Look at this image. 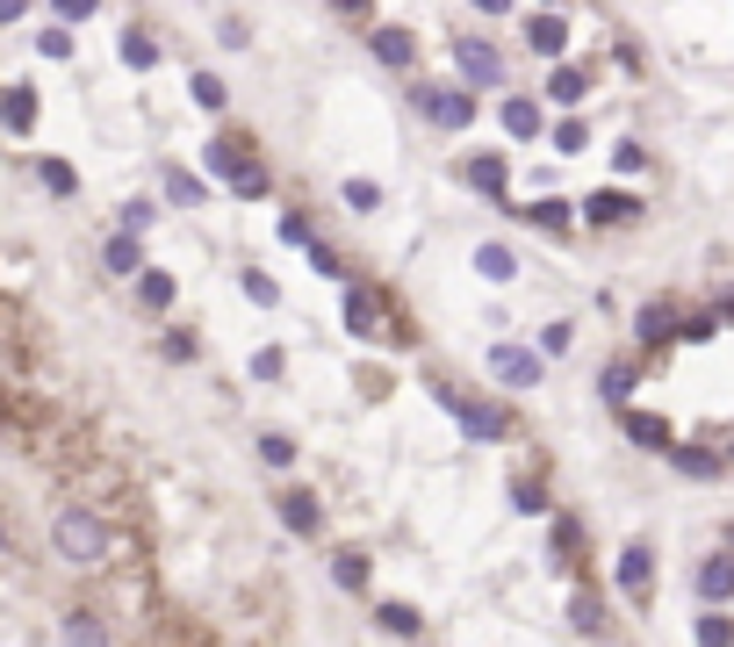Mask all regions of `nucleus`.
I'll return each instance as SVG.
<instances>
[{"mask_svg": "<svg viewBox=\"0 0 734 647\" xmlns=\"http://www.w3.org/2000/svg\"><path fill=\"white\" fill-rule=\"evenodd\" d=\"M51 547L66 554V561L95 568V561H109V526H101L95 511H58L51 518Z\"/></svg>", "mask_w": 734, "mask_h": 647, "instance_id": "1", "label": "nucleus"}, {"mask_svg": "<svg viewBox=\"0 0 734 647\" xmlns=\"http://www.w3.org/2000/svg\"><path fill=\"white\" fill-rule=\"evenodd\" d=\"M439 404H447L454 418H462L468 439H504V431H512V418H504L497 404H476V396H462V389H439Z\"/></svg>", "mask_w": 734, "mask_h": 647, "instance_id": "2", "label": "nucleus"}, {"mask_svg": "<svg viewBox=\"0 0 734 647\" xmlns=\"http://www.w3.org/2000/svg\"><path fill=\"white\" fill-rule=\"evenodd\" d=\"M410 101L439 122V130H468L476 122V94H447V87H410Z\"/></svg>", "mask_w": 734, "mask_h": 647, "instance_id": "3", "label": "nucleus"}, {"mask_svg": "<svg viewBox=\"0 0 734 647\" xmlns=\"http://www.w3.org/2000/svg\"><path fill=\"white\" fill-rule=\"evenodd\" d=\"M454 72H468V87H497V80H504L497 43H483V37H454Z\"/></svg>", "mask_w": 734, "mask_h": 647, "instance_id": "4", "label": "nucleus"}, {"mask_svg": "<svg viewBox=\"0 0 734 647\" xmlns=\"http://www.w3.org/2000/svg\"><path fill=\"white\" fill-rule=\"evenodd\" d=\"M547 352H533V346H497L489 352V367H497V381H512V389H533V381L547 375Z\"/></svg>", "mask_w": 734, "mask_h": 647, "instance_id": "5", "label": "nucleus"}, {"mask_svg": "<svg viewBox=\"0 0 734 647\" xmlns=\"http://www.w3.org/2000/svg\"><path fill=\"white\" fill-rule=\"evenodd\" d=\"M698 597H706V605H734V547L698 561Z\"/></svg>", "mask_w": 734, "mask_h": 647, "instance_id": "6", "label": "nucleus"}, {"mask_svg": "<svg viewBox=\"0 0 734 647\" xmlns=\"http://www.w3.org/2000/svg\"><path fill=\"white\" fill-rule=\"evenodd\" d=\"M0 122H8L14 137L37 130V87H0Z\"/></svg>", "mask_w": 734, "mask_h": 647, "instance_id": "7", "label": "nucleus"}, {"mask_svg": "<svg viewBox=\"0 0 734 647\" xmlns=\"http://www.w3.org/2000/svg\"><path fill=\"white\" fill-rule=\"evenodd\" d=\"M526 43H533L540 58H562V43H569V22H562L555 8H540V14L526 22Z\"/></svg>", "mask_w": 734, "mask_h": 647, "instance_id": "8", "label": "nucleus"}, {"mask_svg": "<svg viewBox=\"0 0 734 647\" xmlns=\"http://www.w3.org/2000/svg\"><path fill=\"white\" fill-rule=\"evenodd\" d=\"M648 583H655V554L634 539V547L619 554V590H626V597H648Z\"/></svg>", "mask_w": 734, "mask_h": 647, "instance_id": "9", "label": "nucleus"}, {"mask_svg": "<svg viewBox=\"0 0 734 647\" xmlns=\"http://www.w3.org/2000/svg\"><path fill=\"white\" fill-rule=\"evenodd\" d=\"M626 439H634V446H648V454H669V446H677V439H669V425L663 418H655V410H626Z\"/></svg>", "mask_w": 734, "mask_h": 647, "instance_id": "10", "label": "nucleus"}, {"mask_svg": "<svg viewBox=\"0 0 734 647\" xmlns=\"http://www.w3.org/2000/svg\"><path fill=\"white\" fill-rule=\"evenodd\" d=\"M462 173H468V188H483V202H512V195H504V159H497V151H483V159H468Z\"/></svg>", "mask_w": 734, "mask_h": 647, "instance_id": "11", "label": "nucleus"}, {"mask_svg": "<svg viewBox=\"0 0 734 647\" xmlns=\"http://www.w3.org/2000/svg\"><path fill=\"white\" fill-rule=\"evenodd\" d=\"M101 267H109V273H145V245H137V230H116V238L101 245Z\"/></svg>", "mask_w": 734, "mask_h": 647, "instance_id": "12", "label": "nucleus"}, {"mask_svg": "<svg viewBox=\"0 0 734 647\" xmlns=\"http://www.w3.org/2000/svg\"><path fill=\"white\" fill-rule=\"evenodd\" d=\"M281 518H288V532H317V526H325V511H317L310 489H281Z\"/></svg>", "mask_w": 734, "mask_h": 647, "instance_id": "13", "label": "nucleus"}, {"mask_svg": "<svg viewBox=\"0 0 734 647\" xmlns=\"http://www.w3.org/2000/svg\"><path fill=\"white\" fill-rule=\"evenodd\" d=\"M497 122H504V137H540V101L512 94V101L497 108Z\"/></svg>", "mask_w": 734, "mask_h": 647, "instance_id": "14", "label": "nucleus"}, {"mask_svg": "<svg viewBox=\"0 0 734 647\" xmlns=\"http://www.w3.org/2000/svg\"><path fill=\"white\" fill-rule=\"evenodd\" d=\"M669 460H677V475H692V482H713L721 475V454H706V446H669Z\"/></svg>", "mask_w": 734, "mask_h": 647, "instance_id": "15", "label": "nucleus"}, {"mask_svg": "<svg viewBox=\"0 0 734 647\" xmlns=\"http://www.w3.org/2000/svg\"><path fill=\"white\" fill-rule=\"evenodd\" d=\"M584 216L612 230V223H634V216H641V202H634V195H591V209H584Z\"/></svg>", "mask_w": 734, "mask_h": 647, "instance_id": "16", "label": "nucleus"}, {"mask_svg": "<svg viewBox=\"0 0 734 647\" xmlns=\"http://www.w3.org/2000/svg\"><path fill=\"white\" fill-rule=\"evenodd\" d=\"M591 94V80H584V72H576V66H555V72H547V101H562V108H576V101H584Z\"/></svg>", "mask_w": 734, "mask_h": 647, "instance_id": "17", "label": "nucleus"}, {"mask_svg": "<svg viewBox=\"0 0 734 647\" xmlns=\"http://www.w3.org/2000/svg\"><path fill=\"white\" fill-rule=\"evenodd\" d=\"M476 273H483V281H512L518 252H512V245H476Z\"/></svg>", "mask_w": 734, "mask_h": 647, "instance_id": "18", "label": "nucleus"}, {"mask_svg": "<svg viewBox=\"0 0 734 647\" xmlns=\"http://www.w3.org/2000/svg\"><path fill=\"white\" fill-rule=\"evenodd\" d=\"M410 51H418V43H410V29H375V58H381V66L404 72V66H410Z\"/></svg>", "mask_w": 734, "mask_h": 647, "instance_id": "19", "label": "nucleus"}, {"mask_svg": "<svg viewBox=\"0 0 734 647\" xmlns=\"http://www.w3.org/2000/svg\"><path fill=\"white\" fill-rule=\"evenodd\" d=\"M346 324H354L360 338H375V331H381V302L367 296V288H354V296H346Z\"/></svg>", "mask_w": 734, "mask_h": 647, "instance_id": "20", "label": "nucleus"}, {"mask_svg": "<svg viewBox=\"0 0 734 647\" xmlns=\"http://www.w3.org/2000/svg\"><path fill=\"white\" fill-rule=\"evenodd\" d=\"M166 202H173V209H195V202H202V180H195L188 166H166Z\"/></svg>", "mask_w": 734, "mask_h": 647, "instance_id": "21", "label": "nucleus"}, {"mask_svg": "<svg viewBox=\"0 0 734 647\" xmlns=\"http://www.w3.org/2000/svg\"><path fill=\"white\" fill-rule=\"evenodd\" d=\"M641 338H648V346H669V338H677V317H669V302H648V310H641Z\"/></svg>", "mask_w": 734, "mask_h": 647, "instance_id": "22", "label": "nucleus"}, {"mask_svg": "<svg viewBox=\"0 0 734 647\" xmlns=\"http://www.w3.org/2000/svg\"><path fill=\"white\" fill-rule=\"evenodd\" d=\"M598 396H605L612 410H626V396H634V367H626V360H612V367H605V381H598Z\"/></svg>", "mask_w": 734, "mask_h": 647, "instance_id": "23", "label": "nucleus"}, {"mask_svg": "<svg viewBox=\"0 0 734 647\" xmlns=\"http://www.w3.org/2000/svg\"><path fill=\"white\" fill-rule=\"evenodd\" d=\"M137 302L145 310H173V273H137Z\"/></svg>", "mask_w": 734, "mask_h": 647, "instance_id": "24", "label": "nucleus"}, {"mask_svg": "<svg viewBox=\"0 0 734 647\" xmlns=\"http://www.w3.org/2000/svg\"><path fill=\"white\" fill-rule=\"evenodd\" d=\"M37 180H43L51 195H80V173H72L66 159H37Z\"/></svg>", "mask_w": 734, "mask_h": 647, "instance_id": "25", "label": "nucleus"}, {"mask_svg": "<svg viewBox=\"0 0 734 647\" xmlns=\"http://www.w3.org/2000/svg\"><path fill=\"white\" fill-rule=\"evenodd\" d=\"M122 66H137V72H145V66H159V43H151L145 29H122Z\"/></svg>", "mask_w": 734, "mask_h": 647, "instance_id": "26", "label": "nucleus"}, {"mask_svg": "<svg viewBox=\"0 0 734 647\" xmlns=\"http://www.w3.org/2000/svg\"><path fill=\"white\" fill-rule=\"evenodd\" d=\"M584 137H591L584 122H576V116H562V122H555V137H547V145H555L562 159H576V151H584Z\"/></svg>", "mask_w": 734, "mask_h": 647, "instance_id": "27", "label": "nucleus"}, {"mask_svg": "<svg viewBox=\"0 0 734 647\" xmlns=\"http://www.w3.org/2000/svg\"><path fill=\"white\" fill-rule=\"evenodd\" d=\"M375 619H381V634H418V626H425V619H418L410 605H381Z\"/></svg>", "mask_w": 734, "mask_h": 647, "instance_id": "28", "label": "nucleus"}, {"mask_svg": "<svg viewBox=\"0 0 734 647\" xmlns=\"http://www.w3.org/2000/svg\"><path fill=\"white\" fill-rule=\"evenodd\" d=\"M698 640H706V647H734V619H727V611H706V619H698Z\"/></svg>", "mask_w": 734, "mask_h": 647, "instance_id": "29", "label": "nucleus"}, {"mask_svg": "<svg viewBox=\"0 0 734 647\" xmlns=\"http://www.w3.org/2000/svg\"><path fill=\"white\" fill-rule=\"evenodd\" d=\"M569 626H576V634H605V605L576 597V605H569Z\"/></svg>", "mask_w": 734, "mask_h": 647, "instance_id": "30", "label": "nucleus"}, {"mask_svg": "<svg viewBox=\"0 0 734 647\" xmlns=\"http://www.w3.org/2000/svg\"><path fill=\"white\" fill-rule=\"evenodd\" d=\"M331 576H339L346 590H360V583H367V554H354V547H346L339 561H331Z\"/></svg>", "mask_w": 734, "mask_h": 647, "instance_id": "31", "label": "nucleus"}, {"mask_svg": "<svg viewBox=\"0 0 734 647\" xmlns=\"http://www.w3.org/2000/svg\"><path fill=\"white\" fill-rule=\"evenodd\" d=\"M281 367H288V352H281V346L252 352V375H259V381H281Z\"/></svg>", "mask_w": 734, "mask_h": 647, "instance_id": "32", "label": "nucleus"}, {"mask_svg": "<svg viewBox=\"0 0 734 647\" xmlns=\"http://www.w3.org/2000/svg\"><path fill=\"white\" fill-rule=\"evenodd\" d=\"M195 101H202V108H224L231 94H224V80H217V72H195Z\"/></svg>", "mask_w": 734, "mask_h": 647, "instance_id": "33", "label": "nucleus"}, {"mask_svg": "<svg viewBox=\"0 0 734 647\" xmlns=\"http://www.w3.org/2000/svg\"><path fill=\"white\" fill-rule=\"evenodd\" d=\"M375 202H381V188H375V180H346V209H360V216H367Z\"/></svg>", "mask_w": 734, "mask_h": 647, "instance_id": "34", "label": "nucleus"}, {"mask_svg": "<svg viewBox=\"0 0 734 647\" xmlns=\"http://www.w3.org/2000/svg\"><path fill=\"white\" fill-rule=\"evenodd\" d=\"M66 640H109V626L87 619V611H72V619H66Z\"/></svg>", "mask_w": 734, "mask_h": 647, "instance_id": "35", "label": "nucleus"}, {"mask_svg": "<svg viewBox=\"0 0 734 647\" xmlns=\"http://www.w3.org/2000/svg\"><path fill=\"white\" fill-rule=\"evenodd\" d=\"M245 296H252V302H259V310H274V302H281V288H274V281H267V273H245Z\"/></svg>", "mask_w": 734, "mask_h": 647, "instance_id": "36", "label": "nucleus"}, {"mask_svg": "<svg viewBox=\"0 0 734 647\" xmlns=\"http://www.w3.org/2000/svg\"><path fill=\"white\" fill-rule=\"evenodd\" d=\"M259 460H274V468H288V460H296V446H288L281 431H267V439H259Z\"/></svg>", "mask_w": 734, "mask_h": 647, "instance_id": "37", "label": "nucleus"}, {"mask_svg": "<svg viewBox=\"0 0 734 647\" xmlns=\"http://www.w3.org/2000/svg\"><path fill=\"white\" fill-rule=\"evenodd\" d=\"M569 338H576L569 324H547V331H540V352H547V360H555V352H569Z\"/></svg>", "mask_w": 734, "mask_h": 647, "instance_id": "38", "label": "nucleus"}, {"mask_svg": "<svg viewBox=\"0 0 734 647\" xmlns=\"http://www.w3.org/2000/svg\"><path fill=\"white\" fill-rule=\"evenodd\" d=\"M512 504H518V511H547V489H540V482H518Z\"/></svg>", "mask_w": 734, "mask_h": 647, "instance_id": "39", "label": "nucleus"}, {"mask_svg": "<svg viewBox=\"0 0 734 647\" xmlns=\"http://www.w3.org/2000/svg\"><path fill=\"white\" fill-rule=\"evenodd\" d=\"M37 51H43V58H72V37H66V29H43Z\"/></svg>", "mask_w": 734, "mask_h": 647, "instance_id": "40", "label": "nucleus"}, {"mask_svg": "<svg viewBox=\"0 0 734 647\" xmlns=\"http://www.w3.org/2000/svg\"><path fill=\"white\" fill-rule=\"evenodd\" d=\"M533 223H540V230H569V209H562V202H540V209H533Z\"/></svg>", "mask_w": 734, "mask_h": 647, "instance_id": "41", "label": "nucleus"}, {"mask_svg": "<svg viewBox=\"0 0 734 647\" xmlns=\"http://www.w3.org/2000/svg\"><path fill=\"white\" fill-rule=\"evenodd\" d=\"M51 8H58V14H66V22H87V14H95V8H101V0H51Z\"/></svg>", "mask_w": 734, "mask_h": 647, "instance_id": "42", "label": "nucleus"}, {"mask_svg": "<svg viewBox=\"0 0 734 647\" xmlns=\"http://www.w3.org/2000/svg\"><path fill=\"white\" fill-rule=\"evenodd\" d=\"M281 238L288 245H310V216H281Z\"/></svg>", "mask_w": 734, "mask_h": 647, "instance_id": "43", "label": "nucleus"}, {"mask_svg": "<svg viewBox=\"0 0 734 647\" xmlns=\"http://www.w3.org/2000/svg\"><path fill=\"white\" fill-rule=\"evenodd\" d=\"M612 166H619V173H641V145H612Z\"/></svg>", "mask_w": 734, "mask_h": 647, "instance_id": "44", "label": "nucleus"}, {"mask_svg": "<svg viewBox=\"0 0 734 647\" xmlns=\"http://www.w3.org/2000/svg\"><path fill=\"white\" fill-rule=\"evenodd\" d=\"M310 267H317V273H339V252H331V245H317V238H310Z\"/></svg>", "mask_w": 734, "mask_h": 647, "instance_id": "45", "label": "nucleus"}, {"mask_svg": "<svg viewBox=\"0 0 734 647\" xmlns=\"http://www.w3.org/2000/svg\"><path fill=\"white\" fill-rule=\"evenodd\" d=\"M576 539H584V532H576V518H555V547H562V554H576Z\"/></svg>", "mask_w": 734, "mask_h": 647, "instance_id": "46", "label": "nucleus"}, {"mask_svg": "<svg viewBox=\"0 0 734 647\" xmlns=\"http://www.w3.org/2000/svg\"><path fill=\"white\" fill-rule=\"evenodd\" d=\"M476 14H512V0H468Z\"/></svg>", "mask_w": 734, "mask_h": 647, "instance_id": "47", "label": "nucleus"}, {"mask_svg": "<svg viewBox=\"0 0 734 647\" xmlns=\"http://www.w3.org/2000/svg\"><path fill=\"white\" fill-rule=\"evenodd\" d=\"M22 8L29 0H0V22H22Z\"/></svg>", "mask_w": 734, "mask_h": 647, "instance_id": "48", "label": "nucleus"}, {"mask_svg": "<svg viewBox=\"0 0 734 647\" xmlns=\"http://www.w3.org/2000/svg\"><path fill=\"white\" fill-rule=\"evenodd\" d=\"M331 8H346V14H367V0H331Z\"/></svg>", "mask_w": 734, "mask_h": 647, "instance_id": "49", "label": "nucleus"}, {"mask_svg": "<svg viewBox=\"0 0 734 647\" xmlns=\"http://www.w3.org/2000/svg\"><path fill=\"white\" fill-rule=\"evenodd\" d=\"M0 547H8V532H0Z\"/></svg>", "mask_w": 734, "mask_h": 647, "instance_id": "50", "label": "nucleus"}, {"mask_svg": "<svg viewBox=\"0 0 734 647\" xmlns=\"http://www.w3.org/2000/svg\"><path fill=\"white\" fill-rule=\"evenodd\" d=\"M727 547H734V532H727Z\"/></svg>", "mask_w": 734, "mask_h": 647, "instance_id": "51", "label": "nucleus"}]
</instances>
